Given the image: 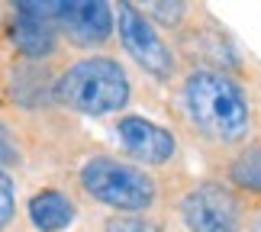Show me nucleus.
Listing matches in <instances>:
<instances>
[{
  "label": "nucleus",
  "instance_id": "12",
  "mask_svg": "<svg viewBox=\"0 0 261 232\" xmlns=\"http://www.w3.org/2000/svg\"><path fill=\"white\" fill-rule=\"evenodd\" d=\"M103 232H165V229L145 216H110Z\"/></svg>",
  "mask_w": 261,
  "mask_h": 232
},
{
  "label": "nucleus",
  "instance_id": "3",
  "mask_svg": "<svg viewBox=\"0 0 261 232\" xmlns=\"http://www.w3.org/2000/svg\"><path fill=\"white\" fill-rule=\"evenodd\" d=\"M81 187L90 200L119 213H145L158 200V184L145 168L116 155H90L81 165Z\"/></svg>",
  "mask_w": 261,
  "mask_h": 232
},
{
  "label": "nucleus",
  "instance_id": "5",
  "mask_svg": "<svg viewBox=\"0 0 261 232\" xmlns=\"http://www.w3.org/2000/svg\"><path fill=\"white\" fill-rule=\"evenodd\" d=\"M180 216L190 232H242V207L219 181H200L180 200Z\"/></svg>",
  "mask_w": 261,
  "mask_h": 232
},
{
  "label": "nucleus",
  "instance_id": "14",
  "mask_svg": "<svg viewBox=\"0 0 261 232\" xmlns=\"http://www.w3.org/2000/svg\"><path fill=\"white\" fill-rule=\"evenodd\" d=\"M10 165H19V148H16V139L10 136V129L0 123V168H10Z\"/></svg>",
  "mask_w": 261,
  "mask_h": 232
},
{
  "label": "nucleus",
  "instance_id": "11",
  "mask_svg": "<svg viewBox=\"0 0 261 232\" xmlns=\"http://www.w3.org/2000/svg\"><path fill=\"white\" fill-rule=\"evenodd\" d=\"M139 10L145 13L148 23H162L165 29H171V26H180V19L187 16V4H180V0H155V4H139Z\"/></svg>",
  "mask_w": 261,
  "mask_h": 232
},
{
  "label": "nucleus",
  "instance_id": "4",
  "mask_svg": "<svg viewBox=\"0 0 261 232\" xmlns=\"http://www.w3.org/2000/svg\"><path fill=\"white\" fill-rule=\"evenodd\" d=\"M116 13V33L123 42L126 55L142 68L145 74H152L158 81H171L177 71V55L174 48L165 42V36L158 33V26H152L145 19V13L139 10V4H119L113 7Z\"/></svg>",
  "mask_w": 261,
  "mask_h": 232
},
{
  "label": "nucleus",
  "instance_id": "8",
  "mask_svg": "<svg viewBox=\"0 0 261 232\" xmlns=\"http://www.w3.org/2000/svg\"><path fill=\"white\" fill-rule=\"evenodd\" d=\"M10 39H13V45L26 58H48L58 45L55 26L42 16H33L26 10H19V7H16V16H13V26H10Z\"/></svg>",
  "mask_w": 261,
  "mask_h": 232
},
{
  "label": "nucleus",
  "instance_id": "6",
  "mask_svg": "<svg viewBox=\"0 0 261 232\" xmlns=\"http://www.w3.org/2000/svg\"><path fill=\"white\" fill-rule=\"evenodd\" d=\"M116 19L107 0H62L55 13V33L77 48H103L113 39Z\"/></svg>",
  "mask_w": 261,
  "mask_h": 232
},
{
  "label": "nucleus",
  "instance_id": "2",
  "mask_svg": "<svg viewBox=\"0 0 261 232\" xmlns=\"http://www.w3.org/2000/svg\"><path fill=\"white\" fill-rule=\"evenodd\" d=\"M52 97L62 107L84 116H107L126 110L133 97L126 68L113 55H84L65 68L52 84Z\"/></svg>",
  "mask_w": 261,
  "mask_h": 232
},
{
  "label": "nucleus",
  "instance_id": "9",
  "mask_svg": "<svg viewBox=\"0 0 261 232\" xmlns=\"http://www.w3.org/2000/svg\"><path fill=\"white\" fill-rule=\"evenodd\" d=\"M74 216H77L74 200L58 187H42L29 200V223L39 232H62L74 223Z\"/></svg>",
  "mask_w": 261,
  "mask_h": 232
},
{
  "label": "nucleus",
  "instance_id": "7",
  "mask_svg": "<svg viewBox=\"0 0 261 232\" xmlns=\"http://www.w3.org/2000/svg\"><path fill=\"white\" fill-rule=\"evenodd\" d=\"M116 136H119V145L126 148V155L145 168L168 165L177 155L174 133L152 123V119H145V116H119Z\"/></svg>",
  "mask_w": 261,
  "mask_h": 232
},
{
  "label": "nucleus",
  "instance_id": "1",
  "mask_svg": "<svg viewBox=\"0 0 261 232\" xmlns=\"http://www.w3.org/2000/svg\"><path fill=\"white\" fill-rule=\"evenodd\" d=\"M180 110L194 133L210 145L242 148L252 139L255 113L245 87L216 68H194L180 81Z\"/></svg>",
  "mask_w": 261,
  "mask_h": 232
},
{
  "label": "nucleus",
  "instance_id": "10",
  "mask_svg": "<svg viewBox=\"0 0 261 232\" xmlns=\"http://www.w3.org/2000/svg\"><path fill=\"white\" fill-rule=\"evenodd\" d=\"M229 181L242 190L261 194V142H245L229 165Z\"/></svg>",
  "mask_w": 261,
  "mask_h": 232
},
{
  "label": "nucleus",
  "instance_id": "13",
  "mask_svg": "<svg viewBox=\"0 0 261 232\" xmlns=\"http://www.w3.org/2000/svg\"><path fill=\"white\" fill-rule=\"evenodd\" d=\"M16 216V187H13V177L0 168V229H7Z\"/></svg>",
  "mask_w": 261,
  "mask_h": 232
}]
</instances>
